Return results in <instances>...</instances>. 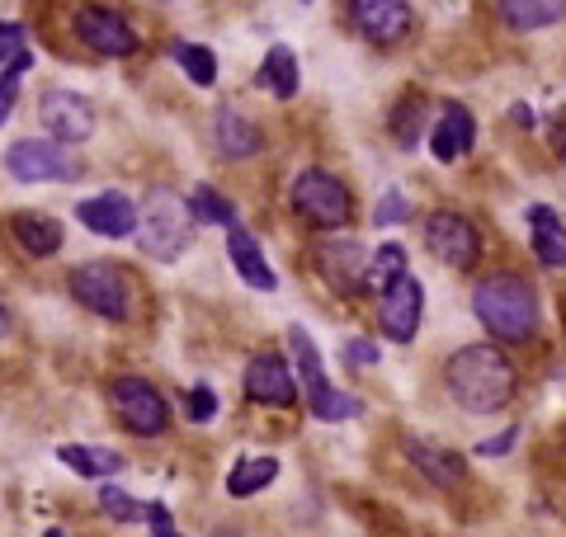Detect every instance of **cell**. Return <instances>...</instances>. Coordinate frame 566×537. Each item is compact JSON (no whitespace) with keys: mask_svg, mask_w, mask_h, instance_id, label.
Wrapping results in <instances>:
<instances>
[{"mask_svg":"<svg viewBox=\"0 0 566 537\" xmlns=\"http://www.w3.org/2000/svg\"><path fill=\"white\" fill-rule=\"evenodd\" d=\"M24 43H29V29L24 24H6V20H0V66L33 62V52Z\"/></svg>","mask_w":566,"mask_h":537,"instance_id":"cell-32","label":"cell"},{"mask_svg":"<svg viewBox=\"0 0 566 537\" xmlns=\"http://www.w3.org/2000/svg\"><path fill=\"white\" fill-rule=\"evenodd\" d=\"M424 245H430V255L449 268H472L476 255H482L476 222L463 218V212H453V208H439L424 218Z\"/></svg>","mask_w":566,"mask_h":537,"instance_id":"cell-9","label":"cell"},{"mask_svg":"<svg viewBox=\"0 0 566 537\" xmlns=\"http://www.w3.org/2000/svg\"><path fill=\"white\" fill-rule=\"evenodd\" d=\"M411 218V199H406L401 189H387L382 199H378V208H374V222L378 227H397V222H406Z\"/></svg>","mask_w":566,"mask_h":537,"instance_id":"cell-34","label":"cell"},{"mask_svg":"<svg viewBox=\"0 0 566 537\" xmlns=\"http://www.w3.org/2000/svg\"><path fill=\"white\" fill-rule=\"evenodd\" d=\"M71 24H76V39L91 52H99V57H133L137 52V29L114 10L85 6V10H76Z\"/></svg>","mask_w":566,"mask_h":537,"instance_id":"cell-13","label":"cell"},{"mask_svg":"<svg viewBox=\"0 0 566 537\" xmlns=\"http://www.w3.org/2000/svg\"><path fill=\"white\" fill-rule=\"evenodd\" d=\"M99 509L114 518V524H133V518H147V505H137L128 491L118 486H99Z\"/></svg>","mask_w":566,"mask_h":537,"instance_id":"cell-31","label":"cell"},{"mask_svg":"<svg viewBox=\"0 0 566 537\" xmlns=\"http://www.w3.org/2000/svg\"><path fill=\"white\" fill-rule=\"evenodd\" d=\"M401 274H411L406 268V245H397V241H382L374 255H368V288H378V293H387L392 283L401 278Z\"/></svg>","mask_w":566,"mask_h":537,"instance_id":"cell-28","label":"cell"},{"mask_svg":"<svg viewBox=\"0 0 566 537\" xmlns=\"http://www.w3.org/2000/svg\"><path fill=\"white\" fill-rule=\"evenodd\" d=\"M218 537H237V533H232V528H222V533H218Z\"/></svg>","mask_w":566,"mask_h":537,"instance_id":"cell-41","label":"cell"},{"mask_svg":"<svg viewBox=\"0 0 566 537\" xmlns=\"http://www.w3.org/2000/svg\"><path fill=\"white\" fill-rule=\"evenodd\" d=\"M322 278L335 293H364L368 288V250L354 236H331L322 241Z\"/></svg>","mask_w":566,"mask_h":537,"instance_id":"cell-14","label":"cell"},{"mask_svg":"<svg viewBox=\"0 0 566 537\" xmlns=\"http://www.w3.org/2000/svg\"><path fill=\"white\" fill-rule=\"evenodd\" d=\"M71 297L81 302L85 312H95L104 320H128L133 316V283L114 260H95V264H76L66 278Z\"/></svg>","mask_w":566,"mask_h":537,"instance_id":"cell-5","label":"cell"},{"mask_svg":"<svg viewBox=\"0 0 566 537\" xmlns=\"http://www.w3.org/2000/svg\"><path fill=\"white\" fill-rule=\"evenodd\" d=\"M515 443H520V429L510 424V429H501V434L482 439V443L472 448V453H476V457H505V453H510V448H515Z\"/></svg>","mask_w":566,"mask_h":537,"instance_id":"cell-36","label":"cell"},{"mask_svg":"<svg viewBox=\"0 0 566 537\" xmlns=\"http://www.w3.org/2000/svg\"><path fill=\"white\" fill-rule=\"evenodd\" d=\"M406 453H411V462L434 481L439 491H458L468 481V462L453 453V448H439V443H424V439H411L406 443Z\"/></svg>","mask_w":566,"mask_h":537,"instance_id":"cell-19","label":"cell"},{"mask_svg":"<svg viewBox=\"0 0 566 537\" xmlns=\"http://www.w3.org/2000/svg\"><path fill=\"white\" fill-rule=\"evenodd\" d=\"M476 141V123L468 114V104H439V118H430V151L434 160H444V166H453V160H463L472 151Z\"/></svg>","mask_w":566,"mask_h":537,"instance_id":"cell-16","label":"cell"},{"mask_svg":"<svg viewBox=\"0 0 566 537\" xmlns=\"http://www.w3.org/2000/svg\"><path fill=\"white\" fill-rule=\"evenodd\" d=\"M57 462H62V467H71L76 476H91V481H104V476L123 472V457L114 453V448H85V443H62Z\"/></svg>","mask_w":566,"mask_h":537,"instance_id":"cell-25","label":"cell"},{"mask_svg":"<svg viewBox=\"0 0 566 537\" xmlns=\"http://www.w3.org/2000/svg\"><path fill=\"white\" fill-rule=\"evenodd\" d=\"M39 118H43V128L52 137L66 141V147H81V141L95 137V104L71 95V90H43Z\"/></svg>","mask_w":566,"mask_h":537,"instance_id":"cell-10","label":"cell"},{"mask_svg":"<svg viewBox=\"0 0 566 537\" xmlns=\"http://www.w3.org/2000/svg\"><path fill=\"white\" fill-rule=\"evenodd\" d=\"M212 137H218V151L227 160H245V156L260 151V128L237 109V104H222V109L212 114Z\"/></svg>","mask_w":566,"mask_h":537,"instance_id":"cell-20","label":"cell"},{"mask_svg":"<svg viewBox=\"0 0 566 537\" xmlns=\"http://www.w3.org/2000/svg\"><path fill=\"white\" fill-rule=\"evenodd\" d=\"M472 307L476 320L505 345H524L538 330V293L534 283L520 274H491L472 288Z\"/></svg>","mask_w":566,"mask_h":537,"instance_id":"cell-2","label":"cell"},{"mask_svg":"<svg viewBox=\"0 0 566 537\" xmlns=\"http://www.w3.org/2000/svg\"><path fill=\"white\" fill-rule=\"evenodd\" d=\"M147 528H151V537H180V528H175V518H170V509L161 505V499L147 505Z\"/></svg>","mask_w":566,"mask_h":537,"instance_id":"cell-37","label":"cell"},{"mask_svg":"<svg viewBox=\"0 0 566 537\" xmlns=\"http://www.w3.org/2000/svg\"><path fill=\"white\" fill-rule=\"evenodd\" d=\"M279 476V457L270 453H255V457H241L232 472H227V495L232 499H245V495H260L264 486H274Z\"/></svg>","mask_w":566,"mask_h":537,"instance_id":"cell-26","label":"cell"},{"mask_svg":"<svg viewBox=\"0 0 566 537\" xmlns=\"http://www.w3.org/2000/svg\"><path fill=\"white\" fill-rule=\"evenodd\" d=\"M289 345H293V372H297V387L307 391V401H312V415L322 420V424H345L359 415V397H345V391H335L331 378H326V368H322V354H316L312 345V335L303 326H289Z\"/></svg>","mask_w":566,"mask_h":537,"instance_id":"cell-4","label":"cell"},{"mask_svg":"<svg viewBox=\"0 0 566 537\" xmlns=\"http://www.w3.org/2000/svg\"><path fill=\"white\" fill-rule=\"evenodd\" d=\"M6 170L20 185H71L81 175V160L57 137H24L6 151Z\"/></svg>","mask_w":566,"mask_h":537,"instance_id":"cell-6","label":"cell"},{"mask_svg":"<svg viewBox=\"0 0 566 537\" xmlns=\"http://www.w3.org/2000/svg\"><path fill=\"white\" fill-rule=\"evenodd\" d=\"M227 255H232V268L241 274V283H251L255 293H274V288H279V274L270 268V260H264L260 241H255L241 222L227 227Z\"/></svg>","mask_w":566,"mask_h":537,"instance_id":"cell-18","label":"cell"},{"mask_svg":"<svg viewBox=\"0 0 566 537\" xmlns=\"http://www.w3.org/2000/svg\"><path fill=\"white\" fill-rule=\"evenodd\" d=\"M420 316H424V288L416 283V274H401L378 302V326L392 345H411L420 330Z\"/></svg>","mask_w":566,"mask_h":537,"instance_id":"cell-12","label":"cell"},{"mask_svg":"<svg viewBox=\"0 0 566 537\" xmlns=\"http://www.w3.org/2000/svg\"><path fill=\"white\" fill-rule=\"evenodd\" d=\"M501 6V20L520 33H538L566 20V0H495Z\"/></svg>","mask_w":566,"mask_h":537,"instance_id":"cell-23","label":"cell"},{"mask_svg":"<svg viewBox=\"0 0 566 537\" xmlns=\"http://www.w3.org/2000/svg\"><path fill=\"white\" fill-rule=\"evenodd\" d=\"M109 406H114L118 424L137 439H156V434L170 429V401L147 378H114L109 382Z\"/></svg>","mask_w":566,"mask_h":537,"instance_id":"cell-7","label":"cell"},{"mask_svg":"<svg viewBox=\"0 0 566 537\" xmlns=\"http://www.w3.org/2000/svg\"><path fill=\"white\" fill-rule=\"evenodd\" d=\"M189 212H193V222H208V227H232V222H237V208L227 203L212 185H199V189H193Z\"/></svg>","mask_w":566,"mask_h":537,"instance_id":"cell-29","label":"cell"},{"mask_svg":"<svg viewBox=\"0 0 566 537\" xmlns=\"http://www.w3.org/2000/svg\"><path fill=\"white\" fill-rule=\"evenodd\" d=\"M10 231H14V241H20V250L24 255H33V260H48V255H57L62 250V222L57 218H43V212H20V218L10 222Z\"/></svg>","mask_w":566,"mask_h":537,"instance_id":"cell-21","label":"cell"},{"mask_svg":"<svg viewBox=\"0 0 566 537\" xmlns=\"http://www.w3.org/2000/svg\"><path fill=\"white\" fill-rule=\"evenodd\" d=\"M137 245H142V255H151V260H180L189 241H193V212L189 203L180 199V193H170V189H151L147 193V203L137 208Z\"/></svg>","mask_w":566,"mask_h":537,"instance_id":"cell-3","label":"cell"},{"mask_svg":"<svg viewBox=\"0 0 566 537\" xmlns=\"http://www.w3.org/2000/svg\"><path fill=\"white\" fill-rule=\"evenodd\" d=\"M185 410H189L193 424H212L218 420V391H212L208 382H193L189 397H185Z\"/></svg>","mask_w":566,"mask_h":537,"instance_id":"cell-33","label":"cell"},{"mask_svg":"<svg viewBox=\"0 0 566 537\" xmlns=\"http://www.w3.org/2000/svg\"><path fill=\"white\" fill-rule=\"evenodd\" d=\"M255 81L270 90L274 99H293V95H297V81H303L293 48H289V43H274L270 52H264V62H260V71H255Z\"/></svg>","mask_w":566,"mask_h":537,"instance_id":"cell-24","label":"cell"},{"mask_svg":"<svg viewBox=\"0 0 566 537\" xmlns=\"http://www.w3.org/2000/svg\"><path fill=\"white\" fill-rule=\"evenodd\" d=\"M245 397L255 406H274V410H293L297 406V372L283 354H255L245 364Z\"/></svg>","mask_w":566,"mask_h":537,"instance_id":"cell-11","label":"cell"},{"mask_svg":"<svg viewBox=\"0 0 566 537\" xmlns=\"http://www.w3.org/2000/svg\"><path fill=\"white\" fill-rule=\"evenodd\" d=\"M76 218L91 227L95 236H109V241L133 236L137 231V208H133L128 193H118V189H104V193H95V199H81Z\"/></svg>","mask_w":566,"mask_h":537,"instance_id":"cell-17","label":"cell"},{"mask_svg":"<svg viewBox=\"0 0 566 537\" xmlns=\"http://www.w3.org/2000/svg\"><path fill=\"white\" fill-rule=\"evenodd\" d=\"M374 364H378V345H374V339H364V335L345 339V368H374Z\"/></svg>","mask_w":566,"mask_h":537,"instance_id":"cell-35","label":"cell"},{"mask_svg":"<svg viewBox=\"0 0 566 537\" xmlns=\"http://www.w3.org/2000/svg\"><path fill=\"white\" fill-rule=\"evenodd\" d=\"M303 6H312V0H303Z\"/></svg>","mask_w":566,"mask_h":537,"instance_id":"cell-42","label":"cell"},{"mask_svg":"<svg viewBox=\"0 0 566 537\" xmlns=\"http://www.w3.org/2000/svg\"><path fill=\"white\" fill-rule=\"evenodd\" d=\"M528 241H534V255L547 264V268H566V227H562V218L553 208H543V203H534L528 208Z\"/></svg>","mask_w":566,"mask_h":537,"instance_id":"cell-22","label":"cell"},{"mask_svg":"<svg viewBox=\"0 0 566 537\" xmlns=\"http://www.w3.org/2000/svg\"><path fill=\"white\" fill-rule=\"evenodd\" d=\"M293 208L303 212L312 227H322V231H340L354 218L349 189L331 170H303V175H297L293 179Z\"/></svg>","mask_w":566,"mask_h":537,"instance_id":"cell-8","label":"cell"},{"mask_svg":"<svg viewBox=\"0 0 566 537\" xmlns=\"http://www.w3.org/2000/svg\"><path fill=\"white\" fill-rule=\"evenodd\" d=\"M166 57L170 62H180V71L193 81V85H212L218 81V57H212V48H203V43H185V39H170L166 43Z\"/></svg>","mask_w":566,"mask_h":537,"instance_id":"cell-27","label":"cell"},{"mask_svg":"<svg viewBox=\"0 0 566 537\" xmlns=\"http://www.w3.org/2000/svg\"><path fill=\"white\" fill-rule=\"evenodd\" d=\"M10 335V312H6V302H0V339Z\"/></svg>","mask_w":566,"mask_h":537,"instance_id":"cell-39","label":"cell"},{"mask_svg":"<svg viewBox=\"0 0 566 537\" xmlns=\"http://www.w3.org/2000/svg\"><path fill=\"white\" fill-rule=\"evenodd\" d=\"M424 114H430V104H424L420 95L401 99L397 109H392V137L401 141V147H416V141H420V128H424V123H430Z\"/></svg>","mask_w":566,"mask_h":537,"instance_id":"cell-30","label":"cell"},{"mask_svg":"<svg viewBox=\"0 0 566 537\" xmlns=\"http://www.w3.org/2000/svg\"><path fill=\"white\" fill-rule=\"evenodd\" d=\"M349 14L364 39L382 48H392L411 33V0H349Z\"/></svg>","mask_w":566,"mask_h":537,"instance_id":"cell-15","label":"cell"},{"mask_svg":"<svg viewBox=\"0 0 566 537\" xmlns=\"http://www.w3.org/2000/svg\"><path fill=\"white\" fill-rule=\"evenodd\" d=\"M444 387L472 415H495L515 397V364L495 345H468L444 364Z\"/></svg>","mask_w":566,"mask_h":537,"instance_id":"cell-1","label":"cell"},{"mask_svg":"<svg viewBox=\"0 0 566 537\" xmlns=\"http://www.w3.org/2000/svg\"><path fill=\"white\" fill-rule=\"evenodd\" d=\"M20 76L24 71H14V66H6V76H0V128H6V118L14 109V95H20Z\"/></svg>","mask_w":566,"mask_h":537,"instance_id":"cell-38","label":"cell"},{"mask_svg":"<svg viewBox=\"0 0 566 537\" xmlns=\"http://www.w3.org/2000/svg\"><path fill=\"white\" fill-rule=\"evenodd\" d=\"M43 537H66V533H62V528H48V533H43Z\"/></svg>","mask_w":566,"mask_h":537,"instance_id":"cell-40","label":"cell"}]
</instances>
